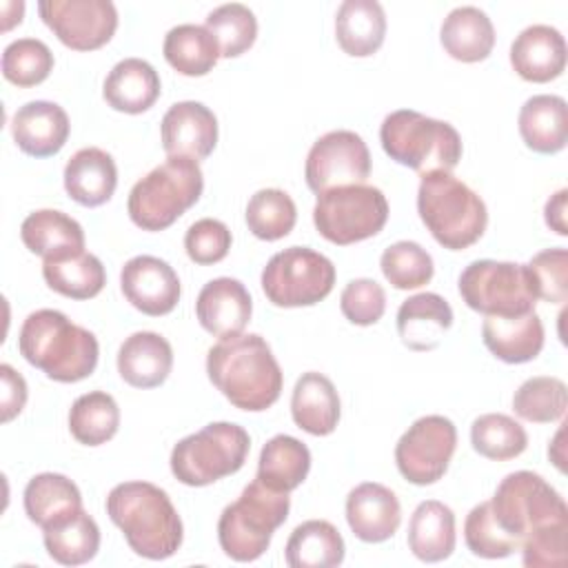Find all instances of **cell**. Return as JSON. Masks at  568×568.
<instances>
[{
	"instance_id": "obj_1",
	"label": "cell",
	"mask_w": 568,
	"mask_h": 568,
	"mask_svg": "<svg viewBox=\"0 0 568 568\" xmlns=\"http://www.w3.org/2000/svg\"><path fill=\"white\" fill-rule=\"evenodd\" d=\"M488 506L495 524L521 550L524 566H566L568 508L564 497L541 475L532 470L506 475Z\"/></svg>"
},
{
	"instance_id": "obj_2",
	"label": "cell",
	"mask_w": 568,
	"mask_h": 568,
	"mask_svg": "<svg viewBox=\"0 0 568 568\" xmlns=\"http://www.w3.org/2000/svg\"><path fill=\"white\" fill-rule=\"evenodd\" d=\"M206 373L213 386L240 410L271 408L282 393V368L257 333H240L209 348Z\"/></svg>"
},
{
	"instance_id": "obj_3",
	"label": "cell",
	"mask_w": 568,
	"mask_h": 568,
	"mask_svg": "<svg viewBox=\"0 0 568 568\" xmlns=\"http://www.w3.org/2000/svg\"><path fill=\"white\" fill-rule=\"evenodd\" d=\"M106 515L129 548L144 559H166L182 546V519L169 495L149 481H122L106 495Z\"/></svg>"
},
{
	"instance_id": "obj_4",
	"label": "cell",
	"mask_w": 568,
	"mask_h": 568,
	"mask_svg": "<svg viewBox=\"0 0 568 568\" xmlns=\"http://www.w3.org/2000/svg\"><path fill=\"white\" fill-rule=\"evenodd\" d=\"M20 355L49 379L73 384L98 366L100 346L91 331L73 324L55 308L33 311L18 335Z\"/></svg>"
},
{
	"instance_id": "obj_5",
	"label": "cell",
	"mask_w": 568,
	"mask_h": 568,
	"mask_svg": "<svg viewBox=\"0 0 568 568\" xmlns=\"http://www.w3.org/2000/svg\"><path fill=\"white\" fill-rule=\"evenodd\" d=\"M417 213L430 235L448 251L473 246L488 224L484 200L448 171L422 175Z\"/></svg>"
},
{
	"instance_id": "obj_6",
	"label": "cell",
	"mask_w": 568,
	"mask_h": 568,
	"mask_svg": "<svg viewBox=\"0 0 568 568\" xmlns=\"http://www.w3.org/2000/svg\"><path fill=\"white\" fill-rule=\"evenodd\" d=\"M384 153L419 175L433 171H453L462 160V138L444 120L428 118L413 109L388 113L379 126Z\"/></svg>"
},
{
	"instance_id": "obj_7",
	"label": "cell",
	"mask_w": 568,
	"mask_h": 568,
	"mask_svg": "<svg viewBox=\"0 0 568 568\" xmlns=\"http://www.w3.org/2000/svg\"><path fill=\"white\" fill-rule=\"evenodd\" d=\"M202 189L204 175L197 160L169 155L133 184L126 202L129 217L142 231H164L200 200Z\"/></svg>"
},
{
	"instance_id": "obj_8",
	"label": "cell",
	"mask_w": 568,
	"mask_h": 568,
	"mask_svg": "<svg viewBox=\"0 0 568 568\" xmlns=\"http://www.w3.org/2000/svg\"><path fill=\"white\" fill-rule=\"evenodd\" d=\"M288 508V493L273 490L255 477L220 515L217 541L224 555L235 561L260 559L273 532L286 521Z\"/></svg>"
},
{
	"instance_id": "obj_9",
	"label": "cell",
	"mask_w": 568,
	"mask_h": 568,
	"mask_svg": "<svg viewBox=\"0 0 568 568\" xmlns=\"http://www.w3.org/2000/svg\"><path fill=\"white\" fill-rule=\"evenodd\" d=\"M248 433L231 422H213L186 435L171 450V473L184 486H209L237 473L248 455Z\"/></svg>"
},
{
	"instance_id": "obj_10",
	"label": "cell",
	"mask_w": 568,
	"mask_h": 568,
	"mask_svg": "<svg viewBox=\"0 0 568 568\" xmlns=\"http://www.w3.org/2000/svg\"><path fill=\"white\" fill-rule=\"evenodd\" d=\"M464 304L484 315L513 317L535 311L537 288L528 264L475 260L459 275Z\"/></svg>"
},
{
	"instance_id": "obj_11",
	"label": "cell",
	"mask_w": 568,
	"mask_h": 568,
	"mask_svg": "<svg viewBox=\"0 0 568 568\" xmlns=\"http://www.w3.org/2000/svg\"><path fill=\"white\" fill-rule=\"evenodd\" d=\"M386 220V195L371 184H351L324 191L317 195L313 206L317 233L337 246H348L377 235Z\"/></svg>"
},
{
	"instance_id": "obj_12",
	"label": "cell",
	"mask_w": 568,
	"mask_h": 568,
	"mask_svg": "<svg viewBox=\"0 0 568 568\" xmlns=\"http://www.w3.org/2000/svg\"><path fill=\"white\" fill-rule=\"evenodd\" d=\"M333 262L306 246H288L275 253L262 271L266 300L282 308L313 306L333 291Z\"/></svg>"
},
{
	"instance_id": "obj_13",
	"label": "cell",
	"mask_w": 568,
	"mask_h": 568,
	"mask_svg": "<svg viewBox=\"0 0 568 568\" xmlns=\"http://www.w3.org/2000/svg\"><path fill=\"white\" fill-rule=\"evenodd\" d=\"M457 448V428L444 415H424L408 426L395 446L402 477L415 486L439 481Z\"/></svg>"
},
{
	"instance_id": "obj_14",
	"label": "cell",
	"mask_w": 568,
	"mask_h": 568,
	"mask_svg": "<svg viewBox=\"0 0 568 568\" xmlns=\"http://www.w3.org/2000/svg\"><path fill=\"white\" fill-rule=\"evenodd\" d=\"M304 175L308 189L317 195L337 186L364 184L371 175L368 146L355 131H328L313 142Z\"/></svg>"
},
{
	"instance_id": "obj_15",
	"label": "cell",
	"mask_w": 568,
	"mask_h": 568,
	"mask_svg": "<svg viewBox=\"0 0 568 568\" xmlns=\"http://www.w3.org/2000/svg\"><path fill=\"white\" fill-rule=\"evenodd\" d=\"M38 13L58 40L75 51L104 47L118 29V9L109 0H42Z\"/></svg>"
},
{
	"instance_id": "obj_16",
	"label": "cell",
	"mask_w": 568,
	"mask_h": 568,
	"mask_svg": "<svg viewBox=\"0 0 568 568\" xmlns=\"http://www.w3.org/2000/svg\"><path fill=\"white\" fill-rule=\"evenodd\" d=\"M120 288L133 308L151 317L171 313L182 293L173 266L153 255L131 257L120 271Z\"/></svg>"
},
{
	"instance_id": "obj_17",
	"label": "cell",
	"mask_w": 568,
	"mask_h": 568,
	"mask_svg": "<svg viewBox=\"0 0 568 568\" xmlns=\"http://www.w3.org/2000/svg\"><path fill=\"white\" fill-rule=\"evenodd\" d=\"M162 149L166 155H184L204 160L217 144V118L215 113L195 100L175 102L160 124Z\"/></svg>"
},
{
	"instance_id": "obj_18",
	"label": "cell",
	"mask_w": 568,
	"mask_h": 568,
	"mask_svg": "<svg viewBox=\"0 0 568 568\" xmlns=\"http://www.w3.org/2000/svg\"><path fill=\"white\" fill-rule=\"evenodd\" d=\"M346 521L357 539L366 544L386 541L402 524L399 499L384 484L364 481L346 497Z\"/></svg>"
},
{
	"instance_id": "obj_19",
	"label": "cell",
	"mask_w": 568,
	"mask_h": 568,
	"mask_svg": "<svg viewBox=\"0 0 568 568\" xmlns=\"http://www.w3.org/2000/svg\"><path fill=\"white\" fill-rule=\"evenodd\" d=\"M253 313L246 286L233 277H215L206 282L195 300V315L202 328L220 339L240 335Z\"/></svg>"
},
{
	"instance_id": "obj_20",
	"label": "cell",
	"mask_w": 568,
	"mask_h": 568,
	"mask_svg": "<svg viewBox=\"0 0 568 568\" xmlns=\"http://www.w3.org/2000/svg\"><path fill=\"white\" fill-rule=\"evenodd\" d=\"M510 64L526 82H550L566 69V40L550 24L526 27L510 44Z\"/></svg>"
},
{
	"instance_id": "obj_21",
	"label": "cell",
	"mask_w": 568,
	"mask_h": 568,
	"mask_svg": "<svg viewBox=\"0 0 568 568\" xmlns=\"http://www.w3.org/2000/svg\"><path fill=\"white\" fill-rule=\"evenodd\" d=\"M67 111L49 100L22 104L11 118V135L20 151L33 158L55 155L69 138Z\"/></svg>"
},
{
	"instance_id": "obj_22",
	"label": "cell",
	"mask_w": 568,
	"mask_h": 568,
	"mask_svg": "<svg viewBox=\"0 0 568 568\" xmlns=\"http://www.w3.org/2000/svg\"><path fill=\"white\" fill-rule=\"evenodd\" d=\"M173 368V348L160 333L138 331L118 351V373L133 388L160 386Z\"/></svg>"
},
{
	"instance_id": "obj_23",
	"label": "cell",
	"mask_w": 568,
	"mask_h": 568,
	"mask_svg": "<svg viewBox=\"0 0 568 568\" xmlns=\"http://www.w3.org/2000/svg\"><path fill=\"white\" fill-rule=\"evenodd\" d=\"M484 346L506 364L535 359L544 348V324L535 311L513 317L486 315L481 324Z\"/></svg>"
},
{
	"instance_id": "obj_24",
	"label": "cell",
	"mask_w": 568,
	"mask_h": 568,
	"mask_svg": "<svg viewBox=\"0 0 568 568\" xmlns=\"http://www.w3.org/2000/svg\"><path fill=\"white\" fill-rule=\"evenodd\" d=\"M519 135L535 153H559L568 142V106L561 95L539 93L519 109Z\"/></svg>"
},
{
	"instance_id": "obj_25",
	"label": "cell",
	"mask_w": 568,
	"mask_h": 568,
	"mask_svg": "<svg viewBox=\"0 0 568 568\" xmlns=\"http://www.w3.org/2000/svg\"><path fill=\"white\" fill-rule=\"evenodd\" d=\"M118 186V169L113 158L87 146L75 151L64 166V189L69 197L82 206H100L111 200Z\"/></svg>"
},
{
	"instance_id": "obj_26",
	"label": "cell",
	"mask_w": 568,
	"mask_h": 568,
	"mask_svg": "<svg viewBox=\"0 0 568 568\" xmlns=\"http://www.w3.org/2000/svg\"><path fill=\"white\" fill-rule=\"evenodd\" d=\"M453 326V308L437 293H417L397 311V333L410 351H433Z\"/></svg>"
},
{
	"instance_id": "obj_27",
	"label": "cell",
	"mask_w": 568,
	"mask_h": 568,
	"mask_svg": "<svg viewBox=\"0 0 568 568\" xmlns=\"http://www.w3.org/2000/svg\"><path fill=\"white\" fill-rule=\"evenodd\" d=\"M339 410V395L326 375L308 371L295 382L291 415L297 428L315 437L331 435L337 428Z\"/></svg>"
},
{
	"instance_id": "obj_28",
	"label": "cell",
	"mask_w": 568,
	"mask_h": 568,
	"mask_svg": "<svg viewBox=\"0 0 568 568\" xmlns=\"http://www.w3.org/2000/svg\"><path fill=\"white\" fill-rule=\"evenodd\" d=\"M160 75L142 58L120 60L106 75L102 95L106 104L122 113H144L160 98Z\"/></svg>"
},
{
	"instance_id": "obj_29",
	"label": "cell",
	"mask_w": 568,
	"mask_h": 568,
	"mask_svg": "<svg viewBox=\"0 0 568 568\" xmlns=\"http://www.w3.org/2000/svg\"><path fill=\"white\" fill-rule=\"evenodd\" d=\"M386 36V13L377 0H344L335 16V38L353 58L373 55Z\"/></svg>"
},
{
	"instance_id": "obj_30",
	"label": "cell",
	"mask_w": 568,
	"mask_h": 568,
	"mask_svg": "<svg viewBox=\"0 0 568 568\" xmlns=\"http://www.w3.org/2000/svg\"><path fill=\"white\" fill-rule=\"evenodd\" d=\"M455 541V515L446 504L426 499L413 510L408 521V548L417 559L426 564L444 561L453 555Z\"/></svg>"
},
{
	"instance_id": "obj_31",
	"label": "cell",
	"mask_w": 568,
	"mask_h": 568,
	"mask_svg": "<svg viewBox=\"0 0 568 568\" xmlns=\"http://www.w3.org/2000/svg\"><path fill=\"white\" fill-rule=\"evenodd\" d=\"M444 51L459 62H481L495 47V27L477 7L453 9L439 29Z\"/></svg>"
},
{
	"instance_id": "obj_32",
	"label": "cell",
	"mask_w": 568,
	"mask_h": 568,
	"mask_svg": "<svg viewBox=\"0 0 568 568\" xmlns=\"http://www.w3.org/2000/svg\"><path fill=\"white\" fill-rule=\"evenodd\" d=\"M42 539L49 557L62 566H82L100 550V528L84 508L44 526Z\"/></svg>"
},
{
	"instance_id": "obj_33",
	"label": "cell",
	"mask_w": 568,
	"mask_h": 568,
	"mask_svg": "<svg viewBox=\"0 0 568 568\" xmlns=\"http://www.w3.org/2000/svg\"><path fill=\"white\" fill-rule=\"evenodd\" d=\"M42 277L49 288L71 300H91L106 284L102 262L87 251H71L64 255L44 257Z\"/></svg>"
},
{
	"instance_id": "obj_34",
	"label": "cell",
	"mask_w": 568,
	"mask_h": 568,
	"mask_svg": "<svg viewBox=\"0 0 568 568\" xmlns=\"http://www.w3.org/2000/svg\"><path fill=\"white\" fill-rule=\"evenodd\" d=\"M20 237L22 244L40 257L84 251L82 226L71 215L55 209H40L29 213L20 226Z\"/></svg>"
},
{
	"instance_id": "obj_35",
	"label": "cell",
	"mask_w": 568,
	"mask_h": 568,
	"mask_svg": "<svg viewBox=\"0 0 568 568\" xmlns=\"http://www.w3.org/2000/svg\"><path fill=\"white\" fill-rule=\"evenodd\" d=\"M344 539L326 519H308L300 524L284 548L291 568H333L344 561Z\"/></svg>"
},
{
	"instance_id": "obj_36",
	"label": "cell",
	"mask_w": 568,
	"mask_h": 568,
	"mask_svg": "<svg viewBox=\"0 0 568 568\" xmlns=\"http://www.w3.org/2000/svg\"><path fill=\"white\" fill-rule=\"evenodd\" d=\"M311 470V450L291 435L271 437L257 462V479L273 490H295Z\"/></svg>"
},
{
	"instance_id": "obj_37",
	"label": "cell",
	"mask_w": 568,
	"mask_h": 568,
	"mask_svg": "<svg viewBox=\"0 0 568 568\" xmlns=\"http://www.w3.org/2000/svg\"><path fill=\"white\" fill-rule=\"evenodd\" d=\"M22 501L27 517L40 528L82 508V495L78 486L60 473H40L31 477L24 486Z\"/></svg>"
},
{
	"instance_id": "obj_38",
	"label": "cell",
	"mask_w": 568,
	"mask_h": 568,
	"mask_svg": "<svg viewBox=\"0 0 568 568\" xmlns=\"http://www.w3.org/2000/svg\"><path fill=\"white\" fill-rule=\"evenodd\" d=\"M166 62L182 75L195 78L206 75L217 58L220 47L206 27L200 24H178L173 27L162 44Z\"/></svg>"
},
{
	"instance_id": "obj_39",
	"label": "cell",
	"mask_w": 568,
	"mask_h": 568,
	"mask_svg": "<svg viewBox=\"0 0 568 568\" xmlns=\"http://www.w3.org/2000/svg\"><path fill=\"white\" fill-rule=\"evenodd\" d=\"M120 426V408L104 390L80 395L69 410V430L84 446L106 444Z\"/></svg>"
},
{
	"instance_id": "obj_40",
	"label": "cell",
	"mask_w": 568,
	"mask_h": 568,
	"mask_svg": "<svg viewBox=\"0 0 568 568\" xmlns=\"http://www.w3.org/2000/svg\"><path fill=\"white\" fill-rule=\"evenodd\" d=\"M470 444L486 459L508 462L526 450L528 435L513 417L504 413H486L473 422Z\"/></svg>"
},
{
	"instance_id": "obj_41",
	"label": "cell",
	"mask_w": 568,
	"mask_h": 568,
	"mask_svg": "<svg viewBox=\"0 0 568 568\" xmlns=\"http://www.w3.org/2000/svg\"><path fill=\"white\" fill-rule=\"evenodd\" d=\"M297 222L293 197L282 189H260L246 204L248 231L264 240L275 242L286 237Z\"/></svg>"
},
{
	"instance_id": "obj_42",
	"label": "cell",
	"mask_w": 568,
	"mask_h": 568,
	"mask_svg": "<svg viewBox=\"0 0 568 568\" xmlns=\"http://www.w3.org/2000/svg\"><path fill=\"white\" fill-rule=\"evenodd\" d=\"M568 390L559 377L537 375L526 379L513 395V410L532 424H550L564 417Z\"/></svg>"
},
{
	"instance_id": "obj_43",
	"label": "cell",
	"mask_w": 568,
	"mask_h": 568,
	"mask_svg": "<svg viewBox=\"0 0 568 568\" xmlns=\"http://www.w3.org/2000/svg\"><path fill=\"white\" fill-rule=\"evenodd\" d=\"M204 27L220 47V58H237L248 51L257 38L255 13L240 2L220 4L206 16Z\"/></svg>"
},
{
	"instance_id": "obj_44",
	"label": "cell",
	"mask_w": 568,
	"mask_h": 568,
	"mask_svg": "<svg viewBox=\"0 0 568 568\" xmlns=\"http://www.w3.org/2000/svg\"><path fill=\"white\" fill-rule=\"evenodd\" d=\"M379 268L390 286L397 291H413L433 280L435 266L433 257L426 248H422L417 242H395L388 248H384L379 257Z\"/></svg>"
},
{
	"instance_id": "obj_45",
	"label": "cell",
	"mask_w": 568,
	"mask_h": 568,
	"mask_svg": "<svg viewBox=\"0 0 568 568\" xmlns=\"http://www.w3.org/2000/svg\"><path fill=\"white\" fill-rule=\"evenodd\" d=\"M53 69L51 49L38 38H18L2 51V75L16 87H36Z\"/></svg>"
},
{
	"instance_id": "obj_46",
	"label": "cell",
	"mask_w": 568,
	"mask_h": 568,
	"mask_svg": "<svg viewBox=\"0 0 568 568\" xmlns=\"http://www.w3.org/2000/svg\"><path fill=\"white\" fill-rule=\"evenodd\" d=\"M464 541L468 550L484 559H501L517 550V546L501 532L490 515L488 501L477 504L464 521Z\"/></svg>"
},
{
	"instance_id": "obj_47",
	"label": "cell",
	"mask_w": 568,
	"mask_h": 568,
	"mask_svg": "<svg viewBox=\"0 0 568 568\" xmlns=\"http://www.w3.org/2000/svg\"><path fill=\"white\" fill-rule=\"evenodd\" d=\"M342 315L357 326H371L382 320L386 311V293L382 284L368 277L351 280L339 295Z\"/></svg>"
},
{
	"instance_id": "obj_48",
	"label": "cell",
	"mask_w": 568,
	"mask_h": 568,
	"mask_svg": "<svg viewBox=\"0 0 568 568\" xmlns=\"http://www.w3.org/2000/svg\"><path fill=\"white\" fill-rule=\"evenodd\" d=\"M528 268L535 280L537 297L550 302V304H564L568 297V251L546 248L532 255L528 262Z\"/></svg>"
},
{
	"instance_id": "obj_49",
	"label": "cell",
	"mask_w": 568,
	"mask_h": 568,
	"mask_svg": "<svg viewBox=\"0 0 568 568\" xmlns=\"http://www.w3.org/2000/svg\"><path fill=\"white\" fill-rule=\"evenodd\" d=\"M231 231L224 222L213 217H202L193 222L184 235V248L195 264H217L226 257L231 248Z\"/></svg>"
},
{
	"instance_id": "obj_50",
	"label": "cell",
	"mask_w": 568,
	"mask_h": 568,
	"mask_svg": "<svg viewBox=\"0 0 568 568\" xmlns=\"http://www.w3.org/2000/svg\"><path fill=\"white\" fill-rule=\"evenodd\" d=\"M0 382H2V393H0V410H2V422H11L16 415L22 413L27 404V382L24 377L9 364H0Z\"/></svg>"
},
{
	"instance_id": "obj_51",
	"label": "cell",
	"mask_w": 568,
	"mask_h": 568,
	"mask_svg": "<svg viewBox=\"0 0 568 568\" xmlns=\"http://www.w3.org/2000/svg\"><path fill=\"white\" fill-rule=\"evenodd\" d=\"M566 200H568V191L559 189L555 195L548 197L546 206H544V220L548 224L550 231H555L557 235H568V224H566Z\"/></svg>"
},
{
	"instance_id": "obj_52",
	"label": "cell",
	"mask_w": 568,
	"mask_h": 568,
	"mask_svg": "<svg viewBox=\"0 0 568 568\" xmlns=\"http://www.w3.org/2000/svg\"><path fill=\"white\" fill-rule=\"evenodd\" d=\"M564 426L566 424H561V428L557 430V435H555V439H552V444L548 446V457L555 462V466L564 473L566 468H564V453H559L561 450V437H564Z\"/></svg>"
}]
</instances>
